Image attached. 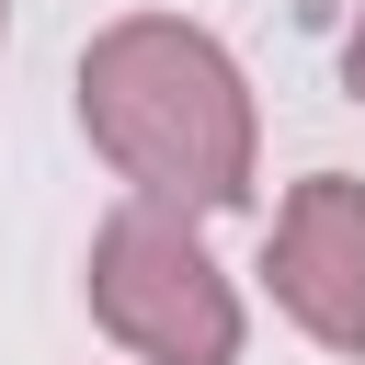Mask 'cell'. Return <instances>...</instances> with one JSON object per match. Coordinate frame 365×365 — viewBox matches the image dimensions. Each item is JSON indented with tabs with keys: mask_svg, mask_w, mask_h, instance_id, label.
Here are the masks:
<instances>
[{
	"mask_svg": "<svg viewBox=\"0 0 365 365\" xmlns=\"http://www.w3.org/2000/svg\"><path fill=\"white\" fill-rule=\"evenodd\" d=\"M80 137L114 160L137 205H171V217L251 205V171H262L251 80L182 11H125L80 46Z\"/></svg>",
	"mask_w": 365,
	"mask_h": 365,
	"instance_id": "obj_1",
	"label": "cell"
},
{
	"mask_svg": "<svg viewBox=\"0 0 365 365\" xmlns=\"http://www.w3.org/2000/svg\"><path fill=\"white\" fill-rule=\"evenodd\" d=\"M91 319L137 354V365H240V285H228V262L205 251V228L194 217H171V205H114L103 228H91Z\"/></svg>",
	"mask_w": 365,
	"mask_h": 365,
	"instance_id": "obj_2",
	"label": "cell"
},
{
	"mask_svg": "<svg viewBox=\"0 0 365 365\" xmlns=\"http://www.w3.org/2000/svg\"><path fill=\"white\" fill-rule=\"evenodd\" d=\"M262 285H274V308H285L319 354L365 365V182H354V171H308V182L274 205V228H262Z\"/></svg>",
	"mask_w": 365,
	"mask_h": 365,
	"instance_id": "obj_3",
	"label": "cell"
},
{
	"mask_svg": "<svg viewBox=\"0 0 365 365\" xmlns=\"http://www.w3.org/2000/svg\"><path fill=\"white\" fill-rule=\"evenodd\" d=\"M342 80H354V103H365V0H354V23H342Z\"/></svg>",
	"mask_w": 365,
	"mask_h": 365,
	"instance_id": "obj_4",
	"label": "cell"
},
{
	"mask_svg": "<svg viewBox=\"0 0 365 365\" xmlns=\"http://www.w3.org/2000/svg\"><path fill=\"white\" fill-rule=\"evenodd\" d=\"M0 34H11V0H0Z\"/></svg>",
	"mask_w": 365,
	"mask_h": 365,
	"instance_id": "obj_5",
	"label": "cell"
}]
</instances>
